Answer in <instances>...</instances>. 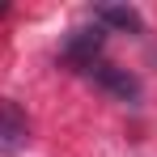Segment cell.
I'll return each mask as SVG.
<instances>
[{
    "mask_svg": "<svg viewBox=\"0 0 157 157\" xmlns=\"http://www.w3.org/2000/svg\"><path fill=\"white\" fill-rule=\"evenodd\" d=\"M102 51V30H72L68 43H64V59L77 64V68H94V55Z\"/></svg>",
    "mask_w": 157,
    "mask_h": 157,
    "instance_id": "cell-1",
    "label": "cell"
},
{
    "mask_svg": "<svg viewBox=\"0 0 157 157\" xmlns=\"http://www.w3.org/2000/svg\"><path fill=\"white\" fill-rule=\"evenodd\" d=\"M26 144V119L13 102H0V153H17Z\"/></svg>",
    "mask_w": 157,
    "mask_h": 157,
    "instance_id": "cell-2",
    "label": "cell"
},
{
    "mask_svg": "<svg viewBox=\"0 0 157 157\" xmlns=\"http://www.w3.org/2000/svg\"><path fill=\"white\" fill-rule=\"evenodd\" d=\"M89 77L98 81L102 89H110L115 98H123V102L140 94V85H136V77H128L123 68H110V64H94V68H89Z\"/></svg>",
    "mask_w": 157,
    "mask_h": 157,
    "instance_id": "cell-3",
    "label": "cell"
},
{
    "mask_svg": "<svg viewBox=\"0 0 157 157\" xmlns=\"http://www.w3.org/2000/svg\"><path fill=\"white\" fill-rule=\"evenodd\" d=\"M94 17H98L102 26L140 30V13H136V9H128V4H98V9H94Z\"/></svg>",
    "mask_w": 157,
    "mask_h": 157,
    "instance_id": "cell-4",
    "label": "cell"
}]
</instances>
